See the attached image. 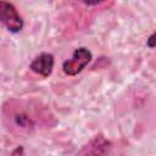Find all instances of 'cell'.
<instances>
[{"instance_id": "1", "label": "cell", "mask_w": 156, "mask_h": 156, "mask_svg": "<svg viewBox=\"0 0 156 156\" xmlns=\"http://www.w3.org/2000/svg\"><path fill=\"white\" fill-rule=\"evenodd\" d=\"M0 22L12 33H18L23 28L22 17L16 7L6 0H0Z\"/></svg>"}, {"instance_id": "2", "label": "cell", "mask_w": 156, "mask_h": 156, "mask_svg": "<svg viewBox=\"0 0 156 156\" xmlns=\"http://www.w3.org/2000/svg\"><path fill=\"white\" fill-rule=\"evenodd\" d=\"M91 58L93 55L87 48H78L74 50L72 57L63 62L62 69L67 76H77L91 61Z\"/></svg>"}, {"instance_id": "3", "label": "cell", "mask_w": 156, "mask_h": 156, "mask_svg": "<svg viewBox=\"0 0 156 156\" xmlns=\"http://www.w3.org/2000/svg\"><path fill=\"white\" fill-rule=\"evenodd\" d=\"M54 62H55V61H54V56H52L51 54H49V52H43V54L38 55V56L32 61L29 68H30L34 73H37V74H39V76H41V77H48V76H50L51 72H52Z\"/></svg>"}, {"instance_id": "4", "label": "cell", "mask_w": 156, "mask_h": 156, "mask_svg": "<svg viewBox=\"0 0 156 156\" xmlns=\"http://www.w3.org/2000/svg\"><path fill=\"white\" fill-rule=\"evenodd\" d=\"M155 41H156V39H155V34H151V35L149 37L147 41H146V45H147L150 49H154V48H155Z\"/></svg>"}, {"instance_id": "5", "label": "cell", "mask_w": 156, "mask_h": 156, "mask_svg": "<svg viewBox=\"0 0 156 156\" xmlns=\"http://www.w3.org/2000/svg\"><path fill=\"white\" fill-rule=\"evenodd\" d=\"M84 4H87V5H90V6H93V5H98V4H101L102 1H105V0H82Z\"/></svg>"}]
</instances>
